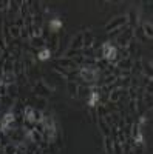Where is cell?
Here are the masks:
<instances>
[{
    "mask_svg": "<svg viewBox=\"0 0 153 154\" xmlns=\"http://www.w3.org/2000/svg\"><path fill=\"white\" fill-rule=\"evenodd\" d=\"M25 117L26 120H30V122H36V117H34V109H32L31 106H28L25 109Z\"/></svg>",
    "mask_w": 153,
    "mask_h": 154,
    "instance_id": "3",
    "label": "cell"
},
{
    "mask_svg": "<svg viewBox=\"0 0 153 154\" xmlns=\"http://www.w3.org/2000/svg\"><path fill=\"white\" fill-rule=\"evenodd\" d=\"M42 120H43V125L47 126V130H51V128H54L53 119L50 117V116H47V117H42Z\"/></svg>",
    "mask_w": 153,
    "mask_h": 154,
    "instance_id": "5",
    "label": "cell"
},
{
    "mask_svg": "<svg viewBox=\"0 0 153 154\" xmlns=\"http://www.w3.org/2000/svg\"><path fill=\"white\" fill-rule=\"evenodd\" d=\"M136 144H142V134L138 133V136H136Z\"/></svg>",
    "mask_w": 153,
    "mask_h": 154,
    "instance_id": "11",
    "label": "cell"
},
{
    "mask_svg": "<svg viewBox=\"0 0 153 154\" xmlns=\"http://www.w3.org/2000/svg\"><path fill=\"white\" fill-rule=\"evenodd\" d=\"M97 97H99V94L97 92H93V96H91V99L88 100V105H91V106H94V103H96V100H97Z\"/></svg>",
    "mask_w": 153,
    "mask_h": 154,
    "instance_id": "8",
    "label": "cell"
},
{
    "mask_svg": "<svg viewBox=\"0 0 153 154\" xmlns=\"http://www.w3.org/2000/svg\"><path fill=\"white\" fill-rule=\"evenodd\" d=\"M5 82H6V83H13V82H14V74L8 73L6 76H5Z\"/></svg>",
    "mask_w": 153,
    "mask_h": 154,
    "instance_id": "9",
    "label": "cell"
},
{
    "mask_svg": "<svg viewBox=\"0 0 153 154\" xmlns=\"http://www.w3.org/2000/svg\"><path fill=\"white\" fill-rule=\"evenodd\" d=\"M80 76L84 77L85 80L93 82V80H96V79H97V69H96V68H93V66L82 68V71H80Z\"/></svg>",
    "mask_w": 153,
    "mask_h": 154,
    "instance_id": "1",
    "label": "cell"
},
{
    "mask_svg": "<svg viewBox=\"0 0 153 154\" xmlns=\"http://www.w3.org/2000/svg\"><path fill=\"white\" fill-rule=\"evenodd\" d=\"M50 56H51L50 49H43V51H40V52H39V59H40V60H47Z\"/></svg>",
    "mask_w": 153,
    "mask_h": 154,
    "instance_id": "7",
    "label": "cell"
},
{
    "mask_svg": "<svg viewBox=\"0 0 153 154\" xmlns=\"http://www.w3.org/2000/svg\"><path fill=\"white\" fill-rule=\"evenodd\" d=\"M116 48L114 46H111L110 43H105V45H104V56H105L108 60H114L116 59Z\"/></svg>",
    "mask_w": 153,
    "mask_h": 154,
    "instance_id": "2",
    "label": "cell"
},
{
    "mask_svg": "<svg viewBox=\"0 0 153 154\" xmlns=\"http://www.w3.org/2000/svg\"><path fill=\"white\" fill-rule=\"evenodd\" d=\"M145 32L149 34V37H152V25H150V23L145 25Z\"/></svg>",
    "mask_w": 153,
    "mask_h": 154,
    "instance_id": "10",
    "label": "cell"
},
{
    "mask_svg": "<svg viewBox=\"0 0 153 154\" xmlns=\"http://www.w3.org/2000/svg\"><path fill=\"white\" fill-rule=\"evenodd\" d=\"M11 122H14V116H13V114H6V116H5V119H3V122H2L3 130H6L8 125H9Z\"/></svg>",
    "mask_w": 153,
    "mask_h": 154,
    "instance_id": "4",
    "label": "cell"
},
{
    "mask_svg": "<svg viewBox=\"0 0 153 154\" xmlns=\"http://www.w3.org/2000/svg\"><path fill=\"white\" fill-rule=\"evenodd\" d=\"M61 26H62V22H61V20H51V22H50V28H51L53 31H57Z\"/></svg>",
    "mask_w": 153,
    "mask_h": 154,
    "instance_id": "6",
    "label": "cell"
}]
</instances>
